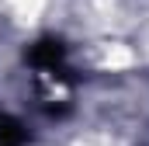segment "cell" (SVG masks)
<instances>
[{"label": "cell", "mask_w": 149, "mask_h": 146, "mask_svg": "<svg viewBox=\"0 0 149 146\" xmlns=\"http://www.w3.org/2000/svg\"><path fill=\"white\" fill-rule=\"evenodd\" d=\"M28 66H35L38 73H63V63H66V45L59 38H38L35 45L24 52Z\"/></svg>", "instance_id": "cell-1"}, {"label": "cell", "mask_w": 149, "mask_h": 146, "mask_svg": "<svg viewBox=\"0 0 149 146\" xmlns=\"http://www.w3.org/2000/svg\"><path fill=\"white\" fill-rule=\"evenodd\" d=\"M21 143H24V129L10 115H0V146H21Z\"/></svg>", "instance_id": "cell-2"}]
</instances>
